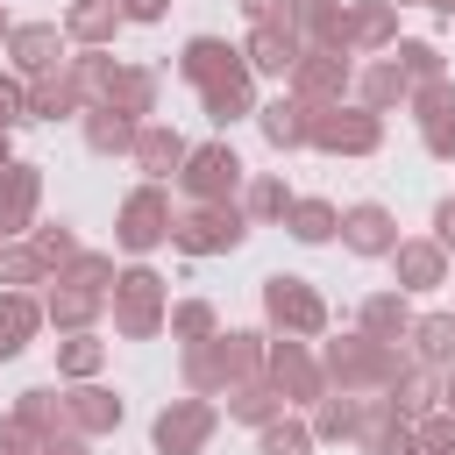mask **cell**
Segmentation results:
<instances>
[{
  "instance_id": "1",
  "label": "cell",
  "mask_w": 455,
  "mask_h": 455,
  "mask_svg": "<svg viewBox=\"0 0 455 455\" xmlns=\"http://www.w3.org/2000/svg\"><path fill=\"white\" fill-rule=\"evenodd\" d=\"M313 355H320V377H327V391H355V398L384 391V384H391V377L412 363V348H405V341H370L363 327H355V334H334V341H320Z\"/></svg>"
},
{
  "instance_id": "2",
  "label": "cell",
  "mask_w": 455,
  "mask_h": 455,
  "mask_svg": "<svg viewBox=\"0 0 455 455\" xmlns=\"http://www.w3.org/2000/svg\"><path fill=\"white\" fill-rule=\"evenodd\" d=\"M107 313H114V334H121V341H156V334H164V320H171V284L135 256L128 270H114Z\"/></svg>"
},
{
  "instance_id": "3",
  "label": "cell",
  "mask_w": 455,
  "mask_h": 455,
  "mask_svg": "<svg viewBox=\"0 0 455 455\" xmlns=\"http://www.w3.org/2000/svg\"><path fill=\"white\" fill-rule=\"evenodd\" d=\"M242 242H249L242 199H199V206L171 213V249L178 256H235Z\"/></svg>"
},
{
  "instance_id": "4",
  "label": "cell",
  "mask_w": 455,
  "mask_h": 455,
  "mask_svg": "<svg viewBox=\"0 0 455 455\" xmlns=\"http://www.w3.org/2000/svg\"><path fill=\"white\" fill-rule=\"evenodd\" d=\"M263 320H270V334L320 341V334H327V299H320L306 277H291V270H270V277H263Z\"/></svg>"
},
{
  "instance_id": "5",
  "label": "cell",
  "mask_w": 455,
  "mask_h": 455,
  "mask_svg": "<svg viewBox=\"0 0 455 455\" xmlns=\"http://www.w3.org/2000/svg\"><path fill=\"white\" fill-rule=\"evenodd\" d=\"M320 156H377L384 149V114L355 107V100H334V107H313V142Z\"/></svg>"
},
{
  "instance_id": "6",
  "label": "cell",
  "mask_w": 455,
  "mask_h": 455,
  "mask_svg": "<svg viewBox=\"0 0 455 455\" xmlns=\"http://www.w3.org/2000/svg\"><path fill=\"white\" fill-rule=\"evenodd\" d=\"M242 178H249V164H242V156H235V142L220 135V142H192L171 185L199 206V199H235V192H242Z\"/></svg>"
},
{
  "instance_id": "7",
  "label": "cell",
  "mask_w": 455,
  "mask_h": 455,
  "mask_svg": "<svg viewBox=\"0 0 455 455\" xmlns=\"http://www.w3.org/2000/svg\"><path fill=\"white\" fill-rule=\"evenodd\" d=\"M164 242H171V192L142 178V185L121 199V213H114V249H121V256H149V249H164Z\"/></svg>"
},
{
  "instance_id": "8",
  "label": "cell",
  "mask_w": 455,
  "mask_h": 455,
  "mask_svg": "<svg viewBox=\"0 0 455 455\" xmlns=\"http://www.w3.org/2000/svg\"><path fill=\"white\" fill-rule=\"evenodd\" d=\"M263 377L284 391V405L299 412H313L320 398H327V377H320V355L306 348V341H291V334H270V348H263Z\"/></svg>"
},
{
  "instance_id": "9",
  "label": "cell",
  "mask_w": 455,
  "mask_h": 455,
  "mask_svg": "<svg viewBox=\"0 0 455 455\" xmlns=\"http://www.w3.org/2000/svg\"><path fill=\"white\" fill-rule=\"evenodd\" d=\"M213 427H220V405L185 391V398H171V405L149 419V448H156V455H206Z\"/></svg>"
},
{
  "instance_id": "10",
  "label": "cell",
  "mask_w": 455,
  "mask_h": 455,
  "mask_svg": "<svg viewBox=\"0 0 455 455\" xmlns=\"http://www.w3.org/2000/svg\"><path fill=\"white\" fill-rule=\"evenodd\" d=\"M348 85H355V57L348 50H299V64L284 78V92H299L306 107H334V100H348Z\"/></svg>"
},
{
  "instance_id": "11",
  "label": "cell",
  "mask_w": 455,
  "mask_h": 455,
  "mask_svg": "<svg viewBox=\"0 0 455 455\" xmlns=\"http://www.w3.org/2000/svg\"><path fill=\"white\" fill-rule=\"evenodd\" d=\"M121 419H128V405H121V391H107L100 377L64 384V427H71L78 441H107V434H121Z\"/></svg>"
},
{
  "instance_id": "12",
  "label": "cell",
  "mask_w": 455,
  "mask_h": 455,
  "mask_svg": "<svg viewBox=\"0 0 455 455\" xmlns=\"http://www.w3.org/2000/svg\"><path fill=\"white\" fill-rule=\"evenodd\" d=\"M384 263H391V277H398V291H405V299H419V291H441V284H448V249H441L434 235H398Z\"/></svg>"
},
{
  "instance_id": "13",
  "label": "cell",
  "mask_w": 455,
  "mask_h": 455,
  "mask_svg": "<svg viewBox=\"0 0 455 455\" xmlns=\"http://www.w3.org/2000/svg\"><path fill=\"white\" fill-rule=\"evenodd\" d=\"M398 43V7L391 0H355L341 7V50L348 57H384Z\"/></svg>"
},
{
  "instance_id": "14",
  "label": "cell",
  "mask_w": 455,
  "mask_h": 455,
  "mask_svg": "<svg viewBox=\"0 0 455 455\" xmlns=\"http://www.w3.org/2000/svg\"><path fill=\"white\" fill-rule=\"evenodd\" d=\"M100 313H107V291H92L78 277H50L43 284V327L78 334V327H100Z\"/></svg>"
},
{
  "instance_id": "15",
  "label": "cell",
  "mask_w": 455,
  "mask_h": 455,
  "mask_svg": "<svg viewBox=\"0 0 455 455\" xmlns=\"http://www.w3.org/2000/svg\"><path fill=\"white\" fill-rule=\"evenodd\" d=\"M36 206H43V164H7L0 171V242H14V235H28L36 228Z\"/></svg>"
},
{
  "instance_id": "16",
  "label": "cell",
  "mask_w": 455,
  "mask_h": 455,
  "mask_svg": "<svg viewBox=\"0 0 455 455\" xmlns=\"http://www.w3.org/2000/svg\"><path fill=\"white\" fill-rule=\"evenodd\" d=\"M0 50H7V64H14L21 78H36V71H50V64H64V57H71V43H64V28H57V21H14Z\"/></svg>"
},
{
  "instance_id": "17",
  "label": "cell",
  "mask_w": 455,
  "mask_h": 455,
  "mask_svg": "<svg viewBox=\"0 0 455 455\" xmlns=\"http://www.w3.org/2000/svg\"><path fill=\"white\" fill-rule=\"evenodd\" d=\"M256 128H263V142L277 149V156H291V149H306L313 142V107L299 100V92H277V100H256V114H249Z\"/></svg>"
},
{
  "instance_id": "18",
  "label": "cell",
  "mask_w": 455,
  "mask_h": 455,
  "mask_svg": "<svg viewBox=\"0 0 455 455\" xmlns=\"http://www.w3.org/2000/svg\"><path fill=\"white\" fill-rule=\"evenodd\" d=\"M78 114H85V92H78V71H71V57L28 78V121H78Z\"/></svg>"
},
{
  "instance_id": "19",
  "label": "cell",
  "mask_w": 455,
  "mask_h": 455,
  "mask_svg": "<svg viewBox=\"0 0 455 455\" xmlns=\"http://www.w3.org/2000/svg\"><path fill=\"white\" fill-rule=\"evenodd\" d=\"M185 149H192V142H185L171 121H142V128H135V149H128V164H135L149 185H171V178H178V164H185Z\"/></svg>"
},
{
  "instance_id": "20",
  "label": "cell",
  "mask_w": 455,
  "mask_h": 455,
  "mask_svg": "<svg viewBox=\"0 0 455 455\" xmlns=\"http://www.w3.org/2000/svg\"><path fill=\"white\" fill-rule=\"evenodd\" d=\"M348 256H391V242H398V220H391V206H377V199H355V206H341V235H334Z\"/></svg>"
},
{
  "instance_id": "21",
  "label": "cell",
  "mask_w": 455,
  "mask_h": 455,
  "mask_svg": "<svg viewBox=\"0 0 455 455\" xmlns=\"http://www.w3.org/2000/svg\"><path fill=\"white\" fill-rule=\"evenodd\" d=\"M355 107H370V114H398L405 100H412V78L398 71V57L384 50V57H370V64H355Z\"/></svg>"
},
{
  "instance_id": "22",
  "label": "cell",
  "mask_w": 455,
  "mask_h": 455,
  "mask_svg": "<svg viewBox=\"0 0 455 455\" xmlns=\"http://www.w3.org/2000/svg\"><path fill=\"white\" fill-rule=\"evenodd\" d=\"M242 64H249V78H291V64H299V36H291L284 21H263V28L242 36Z\"/></svg>"
},
{
  "instance_id": "23",
  "label": "cell",
  "mask_w": 455,
  "mask_h": 455,
  "mask_svg": "<svg viewBox=\"0 0 455 455\" xmlns=\"http://www.w3.org/2000/svg\"><path fill=\"white\" fill-rule=\"evenodd\" d=\"M57 28H64V43H71V50H114V36H121L128 21H121V7H114V0H71Z\"/></svg>"
},
{
  "instance_id": "24",
  "label": "cell",
  "mask_w": 455,
  "mask_h": 455,
  "mask_svg": "<svg viewBox=\"0 0 455 455\" xmlns=\"http://www.w3.org/2000/svg\"><path fill=\"white\" fill-rule=\"evenodd\" d=\"M199 114H206L213 128L249 121V114H256V78H249V64H235V71L213 78V85H199Z\"/></svg>"
},
{
  "instance_id": "25",
  "label": "cell",
  "mask_w": 455,
  "mask_h": 455,
  "mask_svg": "<svg viewBox=\"0 0 455 455\" xmlns=\"http://www.w3.org/2000/svg\"><path fill=\"white\" fill-rule=\"evenodd\" d=\"M242 64V43H228V36H192L185 50H178V78L199 92V85H213V78H228Z\"/></svg>"
},
{
  "instance_id": "26",
  "label": "cell",
  "mask_w": 455,
  "mask_h": 455,
  "mask_svg": "<svg viewBox=\"0 0 455 455\" xmlns=\"http://www.w3.org/2000/svg\"><path fill=\"white\" fill-rule=\"evenodd\" d=\"M284 28L299 50H341V0H284Z\"/></svg>"
},
{
  "instance_id": "27",
  "label": "cell",
  "mask_w": 455,
  "mask_h": 455,
  "mask_svg": "<svg viewBox=\"0 0 455 455\" xmlns=\"http://www.w3.org/2000/svg\"><path fill=\"white\" fill-rule=\"evenodd\" d=\"M412 320H419V313H412V299H405L398 284H391V291H370V299L355 306V327H363L370 341H405Z\"/></svg>"
},
{
  "instance_id": "28",
  "label": "cell",
  "mask_w": 455,
  "mask_h": 455,
  "mask_svg": "<svg viewBox=\"0 0 455 455\" xmlns=\"http://www.w3.org/2000/svg\"><path fill=\"white\" fill-rule=\"evenodd\" d=\"M43 334V291H0V363H14Z\"/></svg>"
},
{
  "instance_id": "29",
  "label": "cell",
  "mask_w": 455,
  "mask_h": 455,
  "mask_svg": "<svg viewBox=\"0 0 455 455\" xmlns=\"http://www.w3.org/2000/svg\"><path fill=\"white\" fill-rule=\"evenodd\" d=\"M235 199H242V213H249V228H270V220H284V213H291V199H299V192H291V185H284L277 171H249Z\"/></svg>"
},
{
  "instance_id": "30",
  "label": "cell",
  "mask_w": 455,
  "mask_h": 455,
  "mask_svg": "<svg viewBox=\"0 0 455 455\" xmlns=\"http://www.w3.org/2000/svg\"><path fill=\"white\" fill-rule=\"evenodd\" d=\"M220 398H228V419H242V427H270L277 412H291L270 377H242V384H228Z\"/></svg>"
},
{
  "instance_id": "31",
  "label": "cell",
  "mask_w": 455,
  "mask_h": 455,
  "mask_svg": "<svg viewBox=\"0 0 455 455\" xmlns=\"http://www.w3.org/2000/svg\"><path fill=\"white\" fill-rule=\"evenodd\" d=\"M156 92H164V85H156V71H149V64H121V71H114L107 107H114V114H128V121H156Z\"/></svg>"
},
{
  "instance_id": "32",
  "label": "cell",
  "mask_w": 455,
  "mask_h": 455,
  "mask_svg": "<svg viewBox=\"0 0 455 455\" xmlns=\"http://www.w3.org/2000/svg\"><path fill=\"white\" fill-rule=\"evenodd\" d=\"M135 128H142V121H128V114H114V107H85V114H78V135H85L92 156H128V149H135Z\"/></svg>"
},
{
  "instance_id": "33",
  "label": "cell",
  "mask_w": 455,
  "mask_h": 455,
  "mask_svg": "<svg viewBox=\"0 0 455 455\" xmlns=\"http://www.w3.org/2000/svg\"><path fill=\"white\" fill-rule=\"evenodd\" d=\"M384 398L398 405V419H419V412H434V405H441V370H427V363H405V370L384 384Z\"/></svg>"
},
{
  "instance_id": "34",
  "label": "cell",
  "mask_w": 455,
  "mask_h": 455,
  "mask_svg": "<svg viewBox=\"0 0 455 455\" xmlns=\"http://www.w3.org/2000/svg\"><path fill=\"white\" fill-rule=\"evenodd\" d=\"M213 348H220L228 384H242V377H263V348H270V334H256V327H220Z\"/></svg>"
},
{
  "instance_id": "35",
  "label": "cell",
  "mask_w": 455,
  "mask_h": 455,
  "mask_svg": "<svg viewBox=\"0 0 455 455\" xmlns=\"http://www.w3.org/2000/svg\"><path fill=\"white\" fill-rule=\"evenodd\" d=\"M100 370H107V341H100L92 327L57 334V377H64V384H85V377H100Z\"/></svg>"
},
{
  "instance_id": "36",
  "label": "cell",
  "mask_w": 455,
  "mask_h": 455,
  "mask_svg": "<svg viewBox=\"0 0 455 455\" xmlns=\"http://www.w3.org/2000/svg\"><path fill=\"white\" fill-rule=\"evenodd\" d=\"M178 377H185V391H192V398H220V391H228V370H220V348H213V334H206V341H185V355H178Z\"/></svg>"
},
{
  "instance_id": "37",
  "label": "cell",
  "mask_w": 455,
  "mask_h": 455,
  "mask_svg": "<svg viewBox=\"0 0 455 455\" xmlns=\"http://www.w3.org/2000/svg\"><path fill=\"white\" fill-rule=\"evenodd\" d=\"M43 284H50V263L36 256V242L28 235L0 242V291H43Z\"/></svg>"
},
{
  "instance_id": "38",
  "label": "cell",
  "mask_w": 455,
  "mask_h": 455,
  "mask_svg": "<svg viewBox=\"0 0 455 455\" xmlns=\"http://www.w3.org/2000/svg\"><path fill=\"white\" fill-rule=\"evenodd\" d=\"M405 341H412V363L448 370V363H455V313H419Z\"/></svg>"
},
{
  "instance_id": "39",
  "label": "cell",
  "mask_w": 455,
  "mask_h": 455,
  "mask_svg": "<svg viewBox=\"0 0 455 455\" xmlns=\"http://www.w3.org/2000/svg\"><path fill=\"white\" fill-rule=\"evenodd\" d=\"M284 228H291V242L320 249V242H334V235H341V206H334V199H291Z\"/></svg>"
},
{
  "instance_id": "40",
  "label": "cell",
  "mask_w": 455,
  "mask_h": 455,
  "mask_svg": "<svg viewBox=\"0 0 455 455\" xmlns=\"http://www.w3.org/2000/svg\"><path fill=\"white\" fill-rule=\"evenodd\" d=\"M355 419H363V398H355V391H327V398L306 412L313 441H355Z\"/></svg>"
},
{
  "instance_id": "41",
  "label": "cell",
  "mask_w": 455,
  "mask_h": 455,
  "mask_svg": "<svg viewBox=\"0 0 455 455\" xmlns=\"http://www.w3.org/2000/svg\"><path fill=\"white\" fill-rule=\"evenodd\" d=\"M14 412H21L36 434H50V441L71 434V427H64V384H28V391L14 398Z\"/></svg>"
},
{
  "instance_id": "42",
  "label": "cell",
  "mask_w": 455,
  "mask_h": 455,
  "mask_svg": "<svg viewBox=\"0 0 455 455\" xmlns=\"http://www.w3.org/2000/svg\"><path fill=\"white\" fill-rule=\"evenodd\" d=\"M391 57H398V71H405L412 85H427V78H448V57H441V43H427V36H398V43H391Z\"/></svg>"
},
{
  "instance_id": "43",
  "label": "cell",
  "mask_w": 455,
  "mask_h": 455,
  "mask_svg": "<svg viewBox=\"0 0 455 455\" xmlns=\"http://www.w3.org/2000/svg\"><path fill=\"white\" fill-rule=\"evenodd\" d=\"M256 455H313V427L299 412H277L270 427H256Z\"/></svg>"
},
{
  "instance_id": "44",
  "label": "cell",
  "mask_w": 455,
  "mask_h": 455,
  "mask_svg": "<svg viewBox=\"0 0 455 455\" xmlns=\"http://www.w3.org/2000/svg\"><path fill=\"white\" fill-rule=\"evenodd\" d=\"M28 242H36V256L50 263V277L78 263V235H71V220H36V228H28Z\"/></svg>"
},
{
  "instance_id": "45",
  "label": "cell",
  "mask_w": 455,
  "mask_h": 455,
  "mask_svg": "<svg viewBox=\"0 0 455 455\" xmlns=\"http://www.w3.org/2000/svg\"><path fill=\"white\" fill-rule=\"evenodd\" d=\"M164 334H171V341H206V334H220V313H213L206 299H171Z\"/></svg>"
},
{
  "instance_id": "46",
  "label": "cell",
  "mask_w": 455,
  "mask_h": 455,
  "mask_svg": "<svg viewBox=\"0 0 455 455\" xmlns=\"http://www.w3.org/2000/svg\"><path fill=\"white\" fill-rule=\"evenodd\" d=\"M405 114H412V121H434V114H455V78H427V85H412V100H405Z\"/></svg>"
},
{
  "instance_id": "47",
  "label": "cell",
  "mask_w": 455,
  "mask_h": 455,
  "mask_svg": "<svg viewBox=\"0 0 455 455\" xmlns=\"http://www.w3.org/2000/svg\"><path fill=\"white\" fill-rule=\"evenodd\" d=\"M412 441H419L427 455H441V448H455V412H448V405H434V412H419V419H412Z\"/></svg>"
},
{
  "instance_id": "48",
  "label": "cell",
  "mask_w": 455,
  "mask_h": 455,
  "mask_svg": "<svg viewBox=\"0 0 455 455\" xmlns=\"http://www.w3.org/2000/svg\"><path fill=\"white\" fill-rule=\"evenodd\" d=\"M57 277H78V284H92V291H114V256H107V249H78V263L57 270Z\"/></svg>"
},
{
  "instance_id": "49",
  "label": "cell",
  "mask_w": 455,
  "mask_h": 455,
  "mask_svg": "<svg viewBox=\"0 0 455 455\" xmlns=\"http://www.w3.org/2000/svg\"><path fill=\"white\" fill-rule=\"evenodd\" d=\"M43 448H50V434H36L21 412H7V419H0V455H43Z\"/></svg>"
},
{
  "instance_id": "50",
  "label": "cell",
  "mask_w": 455,
  "mask_h": 455,
  "mask_svg": "<svg viewBox=\"0 0 455 455\" xmlns=\"http://www.w3.org/2000/svg\"><path fill=\"white\" fill-rule=\"evenodd\" d=\"M21 121H28V78L0 71V128H21Z\"/></svg>"
},
{
  "instance_id": "51",
  "label": "cell",
  "mask_w": 455,
  "mask_h": 455,
  "mask_svg": "<svg viewBox=\"0 0 455 455\" xmlns=\"http://www.w3.org/2000/svg\"><path fill=\"white\" fill-rule=\"evenodd\" d=\"M419 142H427V156H434V164H455V114L419 121Z\"/></svg>"
},
{
  "instance_id": "52",
  "label": "cell",
  "mask_w": 455,
  "mask_h": 455,
  "mask_svg": "<svg viewBox=\"0 0 455 455\" xmlns=\"http://www.w3.org/2000/svg\"><path fill=\"white\" fill-rule=\"evenodd\" d=\"M114 7H121V21H142V28L171 14V0H114Z\"/></svg>"
},
{
  "instance_id": "53",
  "label": "cell",
  "mask_w": 455,
  "mask_h": 455,
  "mask_svg": "<svg viewBox=\"0 0 455 455\" xmlns=\"http://www.w3.org/2000/svg\"><path fill=\"white\" fill-rule=\"evenodd\" d=\"M434 242L455 256V192H448V199H434Z\"/></svg>"
},
{
  "instance_id": "54",
  "label": "cell",
  "mask_w": 455,
  "mask_h": 455,
  "mask_svg": "<svg viewBox=\"0 0 455 455\" xmlns=\"http://www.w3.org/2000/svg\"><path fill=\"white\" fill-rule=\"evenodd\" d=\"M242 7V21L249 28H263V21H284V0H235Z\"/></svg>"
},
{
  "instance_id": "55",
  "label": "cell",
  "mask_w": 455,
  "mask_h": 455,
  "mask_svg": "<svg viewBox=\"0 0 455 455\" xmlns=\"http://www.w3.org/2000/svg\"><path fill=\"white\" fill-rule=\"evenodd\" d=\"M377 455H427V448H419V441H412V419H405V427H398V434H391V441H384V448H377Z\"/></svg>"
},
{
  "instance_id": "56",
  "label": "cell",
  "mask_w": 455,
  "mask_h": 455,
  "mask_svg": "<svg viewBox=\"0 0 455 455\" xmlns=\"http://www.w3.org/2000/svg\"><path fill=\"white\" fill-rule=\"evenodd\" d=\"M43 455H92V441H78V434H57Z\"/></svg>"
},
{
  "instance_id": "57",
  "label": "cell",
  "mask_w": 455,
  "mask_h": 455,
  "mask_svg": "<svg viewBox=\"0 0 455 455\" xmlns=\"http://www.w3.org/2000/svg\"><path fill=\"white\" fill-rule=\"evenodd\" d=\"M441 405H448V412H455V363H448V370H441Z\"/></svg>"
},
{
  "instance_id": "58",
  "label": "cell",
  "mask_w": 455,
  "mask_h": 455,
  "mask_svg": "<svg viewBox=\"0 0 455 455\" xmlns=\"http://www.w3.org/2000/svg\"><path fill=\"white\" fill-rule=\"evenodd\" d=\"M14 164V128H0V171Z\"/></svg>"
},
{
  "instance_id": "59",
  "label": "cell",
  "mask_w": 455,
  "mask_h": 455,
  "mask_svg": "<svg viewBox=\"0 0 455 455\" xmlns=\"http://www.w3.org/2000/svg\"><path fill=\"white\" fill-rule=\"evenodd\" d=\"M434 14H441V21H455V0H434Z\"/></svg>"
},
{
  "instance_id": "60",
  "label": "cell",
  "mask_w": 455,
  "mask_h": 455,
  "mask_svg": "<svg viewBox=\"0 0 455 455\" xmlns=\"http://www.w3.org/2000/svg\"><path fill=\"white\" fill-rule=\"evenodd\" d=\"M7 28H14V14H7V7H0V43H7Z\"/></svg>"
},
{
  "instance_id": "61",
  "label": "cell",
  "mask_w": 455,
  "mask_h": 455,
  "mask_svg": "<svg viewBox=\"0 0 455 455\" xmlns=\"http://www.w3.org/2000/svg\"><path fill=\"white\" fill-rule=\"evenodd\" d=\"M391 7H434V0H391Z\"/></svg>"
}]
</instances>
